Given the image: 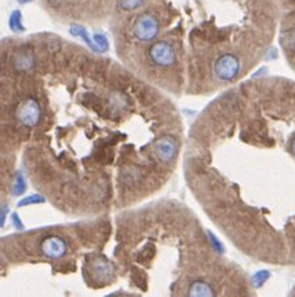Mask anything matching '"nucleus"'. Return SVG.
Here are the masks:
<instances>
[{
  "label": "nucleus",
  "mask_w": 295,
  "mask_h": 297,
  "mask_svg": "<svg viewBox=\"0 0 295 297\" xmlns=\"http://www.w3.org/2000/svg\"><path fill=\"white\" fill-rule=\"evenodd\" d=\"M148 55H149L151 62L162 70H168L178 62L177 51L174 49V46L166 40L153 42L149 47Z\"/></svg>",
  "instance_id": "1"
},
{
  "label": "nucleus",
  "mask_w": 295,
  "mask_h": 297,
  "mask_svg": "<svg viewBox=\"0 0 295 297\" xmlns=\"http://www.w3.org/2000/svg\"><path fill=\"white\" fill-rule=\"evenodd\" d=\"M134 36L139 42L149 43L155 42L160 34V22L158 17L152 13H143L137 17V20L133 25Z\"/></svg>",
  "instance_id": "2"
},
{
  "label": "nucleus",
  "mask_w": 295,
  "mask_h": 297,
  "mask_svg": "<svg viewBox=\"0 0 295 297\" xmlns=\"http://www.w3.org/2000/svg\"><path fill=\"white\" fill-rule=\"evenodd\" d=\"M42 116V109H40L39 103L33 98H28L18 107L17 111V118L21 123L28 127H32L38 124Z\"/></svg>",
  "instance_id": "3"
},
{
  "label": "nucleus",
  "mask_w": 295,
  "mask_h": 297,
  "mask_svg": "<svg viewBox=\"0 0 295 297\" xmlns=\"http://www.w3.org/2000/svg\"><path fill=\"white\" fill-rule=\"evenodd\" d=\"M68 250V245L61 237H49L46 238L42 243V252L46 257L49 258H59L65 256V253Z\"/></svg>",
  "instance_id": "4"
},
{
  "label": "nucleus",
  "mask_w": 295,
  "mask_h": 297,
  "mask_svg": "<svg viewBox=\"0 0 295 297\" xmlns=\"http://www.w3.org/2000/svg\"><path fill=\"white\" fill-rule=\"evenodd\" d=\"M13 62L18 71H28L34 65V57L29 50H20L14 54Z\"/></svg>",
  "instance_id": "5"
},
{
  "label": "nucleus",
  "mask_w": 295,
  "mask_h": 297,
  "mask_svg": "<svg viewBox=\"0 0 295 297\" xmlns=\"http://www.w3.org/2000/svg\"><path fill=\"white\" fill-rule=\"evenodd\" d=\"M9 25H10V29L14 32H24L25 28L22 25V15L18 10L13 11V14L10 15V20H9Z\"/></svg>",
  "instance_id": "6"
},
{
  "label": "nucleus",
  "mask_w": 295,
  "mask_h": 297,
  "mask_svg": "<svg viewBox=\"0 0 295 297\" xmlns=\"http://www.w3.org/2000/svg\"><path fill=\"white\" fill-rule=\"evenodd\" d=\"M281 43H283L285 50L295 51V29L287 30L283 35V38H281Z\"/></svg>",
  "instance_id": "7"
},
{
  "label": "nucleus",
  "mask_w": 295,
  "mask_h": 297,
  "mask_svg": "<svg viewBox=\"0 0 295 297\" xmlns=\"http://www.w3.org/2000/svg\"><path fill=\"white\" fill-rule=\"evenodd\" d=\"M143 5V0H119V6L123 10L133 11Z\"/></svg>",
  "instance_id": "8"
},
{
  "label": "nucleus",
  "mask_w": 295,
  "mask_h": 297,
  "mask_svg": "<svg viewBox=\"0 0 295 297\" xmlns=\"http://www.w3.org/2000/svg\"><path fill=\"white\" fill-rule=\"evenodd\" d=\"M25 189H26V185H25L24 176H22V173H21V172H18V173H17V176H15L14 195H21V193H24Z\"/></svg>",
  "instance_id": "9"
},
{
  "label": "nucleus",
  "mask_w": 295,
  "mask_h": 297,
  "mask_svg": "<svg viewBox=\"0 0 295 297\" xmlns=\"http://www.w3.org/2000/svg\"><path fill=\"white\" fill-rule=\"evenodd\" d=\"M45 202V198L40 196V195H32V196H28V198L22 199L18 206H26V205H32V203H43Z\"/></svg>",
  "instance_id": "10"
},
{
  "label": "nucleus",
  "mask_w": 295,
  "mask_h": 297,
  "mask_svg": "<svg viewBox=\"0 0 295 297\" xmlns=\"http://www.w3.org/2000/svg\"><path fill=\"white\" fill-rule=\"evenodd\" d=\"M11 220H13V223H14V225L18 229H21V228H24V224H22V221L20 220V217H18V214H13V217H11Z\"/></svg>",
  "instance_id": "11"
},
{
  "label": "nucleus",
  "mask_w": 295,
  "mask_h": 297,
  "mask_svg": "<svg viewBox=\"0 0 295 297\" xmlns=\"http://www.w3.org/2000/svg\"><path fill=\"white\" fill-rule=\"evenodd\" d=\"M6 216H7V208H3L2 209V212H0V225L5 224Z\"/></svg>",
  "instance_id": "12"
},
{
  "label": "nucleus",
  "mask_w": 295,
  "mask_h": 297,
  "mask_svg": "<svg viewBox=\"0 0 295 297\" xmlns=\"http://www.w3.org/2000/svg\"><path fill=\"white\" fill-rule=\"evenodd\" d=\"M20 3H28V2H32V0H18Z\"/></svg>",
  "instance_id": "13"
}]
</instances>
